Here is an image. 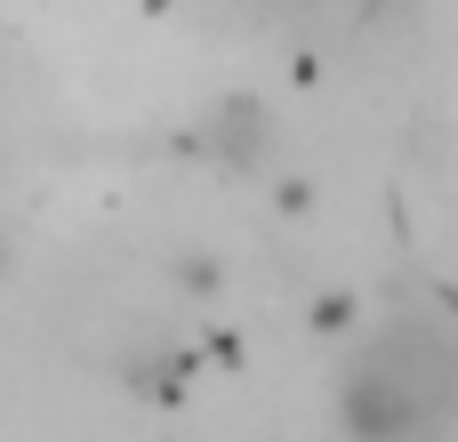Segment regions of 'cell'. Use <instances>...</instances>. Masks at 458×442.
I'll list each match as a JSON object with an SVG mask.
<instances>
[{
    "label": "cell",
    "instance_id": "obj_1",
    "mask_svg": "<svg viewBox=\"0 0 458 442\" xmlns=\"http://www.w3.org/2000/svg\"><path fill=\"white\" fill-rule=\"evenodd\" d=\"M346 442H451L458 435V330L443 314H386L338 370Z\"/></svg>",
    "mask_w": 458,
    "mask_h": 442
},
{
    "label": "cell",
    "instance_id": "obj_2",
    "mask_svg": "<svg viewBox=\"0 0 458 442\" xmlns=\"http://www.w3.org/2000/svg\"><path fill=\"white\" fill-rule=\"evenodd\" d=\"M0 274H8V234H0Z\"/></svg>",
    "mask_w": 458,
    "mask_h": 442
}]
</instances>
